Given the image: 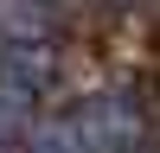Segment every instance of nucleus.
Masks as SVG:
<instances>
[{"instance_id":"obj_2","label":"nucleus","mask_w":160,"mask_h":153,"mask_svg":"<svg viewBox=\"0 0 160 153\" xmlns=\"http://www.w3.org/2000/svg\"><path fill=\"white\" fill-rule=\"evenodd\" d=\"M32 102L38 96L0 83V153H26V140H32Z\"/></svg>"},{"instance_id":"obj_1","label":"nucleus","mask_w":160,"mask_h":153,"mask_svg":"<svg viewBox=\"0 0 160 153\" xmlns=\"http://www.w3.org/2000/svg\"><path fill=\"white\" fill-rule=\"evenodd\" d=\"M141 140H148L141 102L122 89H102V96H83L64 115H51L45 128H32L26 153H141Z\"/></svg>"}]
</instances>
